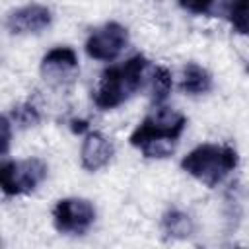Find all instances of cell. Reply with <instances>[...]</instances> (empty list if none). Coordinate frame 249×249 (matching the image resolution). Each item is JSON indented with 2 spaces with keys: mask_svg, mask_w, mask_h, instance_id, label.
<instances>
[{
  "mask_svg": "<svg viewBox=\"0 0 249 249\" xmlns=\"http://www.w3.org/2000/svg\"><path fill=\"white\" fill-rule=\"evenodd\" d=\"M161 228L167 235L171 237H187L191 235L193 231V224H191V218L179 210H169L163 214V220H161Z\"/></svg>",
  "mask_w": 249,
  "mask_h": 249,
  "instance_id": "cell-12",
  "label": "cell"
},
{
  "mask_svg": "<svg viewBox=\"0 0 249 249\" xmlns=\"http://www.w3.org/2000/svg\"><path fill=\"white\" fill-rule=\"evenodd\" d=\"M41 72L53 86L70 84L78 72V56L70 47H56L41 60Z\"/></svg>",
  "mask_w": 249,
  "mask_h": 249,
  "instance_id": "cell-7",
  "label": "cell"
},
{
  "mask_svg": "<svg viewBox=\"0 0 249 249\" xmlns=\"http://www.w3.org/2000/svg\"><path fill=\"white\" fill-rule=\"evenodd\" d=\"M95 220V208L86 198H62L53 210L54 228L60 233L82 235L86 233Z\"/></svg>",
  "mask_w": 249,
  "mask_h": 249,
  "instance_id": "cell-5",
  "label": "cell"
},
{
  "mask_svg": "<svg viewBox=\"0 0 249 249\" xmlns=\"http://www.w3.org/2000/svg\"><path fill=\"white\" fill-rule=\"evenodd\" d=\"M51 10L41 4H29L16 12H12L6 19V27L14 35H25V33H39L45 27L51 25Z\"/></svg>",
  "mask_w": 249,
  "mask_h": 249,
  "instance_id": "cell-8",
  "label": "cell"
},
{
  "mask_svg": "<svg viewBox=\"0 0 249 249\" xmlns=\"http://www.w3.org/2000/svg\"><path fill=\"white\" fill-rule=\"evenodd\" d=\"M235 165L237 152L226 144H200L181 160L183 171L206 187L222 183L235 169Z\"/></svg>",
  "mask_w": 249,
  "mask_h": 249,
  "instance_id": "cell-3",
  "label": "cell"
},
{
  "mask_svg": "<svg viewBox=\"0 0 249 249\" xmlns=\"http://www.w3.org/2000/svg\"><path fill=\"white\" fill-rule=\"evenodd\" d=\"M185 124V115L169 107H158L130 134V144L146 158H167L175 150Z\"/></svg>",
  "mask_w": 249,
  "mask_h": 249,
  "instance_id": "cell-1",
  "label": "cell"
},
{
  "mask_svg": "<svg viewBox=\"0 0 249 249\" xmlns=\"http://www.w3.org/2000/svg\"><path fill=\"white\" fill-rule=\"evenodd\" d=\"M171 91V74L163 66H156L150 78V95L154 105H161Z\"/></svg>",
  "mask_w": 249,
  "mask_h": 249,
  "instance_id": "cell-11",
  "label": "cell"
},
{
  "mask_svg": "<svg viewBox=\"0 0 249 249\" xmlns=\"http://www.w3.org/2000/svg\"><path fill=\"white\" fill-rule=\"evenodd\" d=\"M0 124H2V154H6L10 146V117L4 115Z\"/></svg>",
  "mask_w": 249,
  "mask_h": 249,
  "instance_id": "cell-16",
  "label": "cell"
},
{
  "mask_svg": "<svg viewBox=\"0 0 249 249\" xmlns=\"http://www.w3.org/2000/svg\"><path fill=\"white\" fill-rule=\"evenodd\" d=\"M146 68L148 60L142 54H134L126 62L107 68L93 91V103L103 111L119 107L140 89Z\"/></svg>",
  "mask_w": 249,
  "mask_h": 249,
  "instance_id": "cell-2",
  "label": "cell"
},
{
  "mask_svg": "<svg viewBox=\"0 0 249 249\" xmlns=\"http://www.w3.org/2000/svg\"><path fill=\"white\" fill-rule=\"evenodd\" d=\"M47 177V163L39 158L4 161L0 167V185L4 195H27Z\"/></svg>",
  "mask_w": 249,
  "mask_h": 249,
  "instance_id": "cell-4",
  "label": "cell"
},
{
  "mask_svg": "<svg viewBox=\"0 0 249 249\" xmlns=\"http://www.w3.org/2000/svg\"><path fill=\"white\" fill-rule=\"evenodd\" d=\"M181 8L191 14H208L214 0H179Z\"/></svg>",
  "mask_w": 249,
  "mask_h": 249,
  "instance_id": "cell-15",
  "label": "cell"
},
{
  "mask_svg": "<svg viewBox=\"0 0 249 249\" xmlns=\"http://www.w3.org/2000/svg\"><path fill=\"white\" fill-rule=\"evenodd\" d=\"M228 19L237 33L249 35V0H230Z\"/></svg>",
  "mask_w": 249,
  "mask_h": 249,
  "instance_id": "cell-13",
  "label": "cell"
},
{
  "mask_svg": "<svg viewBox=\"0 0 249 249\" xmlns=\"http://www.w3.org/2000/svg\"><path fill=\"white\" fill-rule=\"evenodd\" d=\"M126 43H128L126 27H123L117 21H111L89 35V39L86 41V53L89 58L111 62L123 53Z\"/></svg>",
  "mask_w": 249,
  "mask_h": 249,
  "instance_id": "cell-6",
  "label": "cell"
},
{
  "mask_svg": "<svg viewBox=\"0 0 249 249\" xmlns=\"http://www.w3.org/2000/svg\"><path fill=\"white\" fill-rule=\"evenodd\" d=\"M212 88V78L210 74L195 64V62H189L185 68H183V74H181V89L189 95H200V93H206L210 91Z\"/></svg>",
  "mask_w": 249,
  "mask_h": 249,
  "instance_id": "cell-10",
  "label": "cell"
},
{
  "mask_svg": "<svg viewBox=\"0 0 249 249\" xmlns=\"http://www.w3.org/2000/svg\"><path fill=\"white\" fill-rule=\"evenodd\" d=\"M10 119L16 124H19L21 128H27V126L37 124L41 117H39V113H37V109L33 105H18V107H14Z\"/></svg>",
  "mask_w": 249,
  "mask_h": 249,
  "instance_id": "cell-14",
  "label": "cell"
},
{
  "mask_svg": "<svg viewBox=\"0 0 249 249\" xmlns=\"http://www.w3.org/2000/svg\"><path fill=\"white\" fill-rule=\"evenodd\" d=\"M113 152L115 148L109 138H105L101 132H88L80 150L82 167L88 171H97L111 161Z\"/></svg>",
  "mask_w": 249,
  "mask_h": 249,
  "instance_id": "cell-9",
  "label": "cell"
}]
</instances>
